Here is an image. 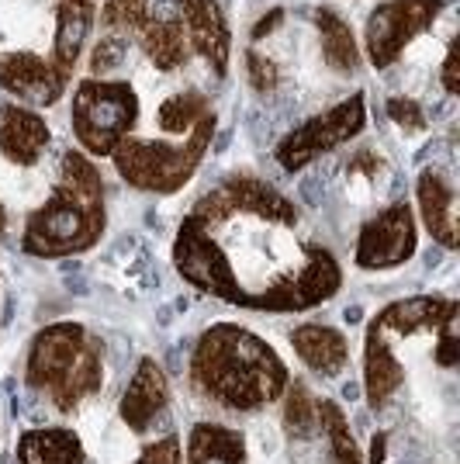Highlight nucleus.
<instances>
[{
	"label": "nucleus",
	"mask_w": 460,
	"mask_h": 464,
	"mask_svg": "<svg viewBox=\"0 0 460 464\" xmlns=\"http://www.w3.org/2000/svg\"><path fill=\"white\" fill-rule=\"evenodd\" d=\"M18 464H87V450L73 430L42 426L21 433Z\"/></svg>",
	"instance_id": "a211bd4d"
},
{
	"label": "nucleus",
	"mask_w": 460,
	"mask_h": 464,
	"mask_svg": "<svg viewBox=\"0 0 460 464\" xmlns=\"http://www.w3.org/2000/svg\"><path fill=\"white\" fill-rule=\"evenodd\" d=\"M419 246V229H416V212L408 201H395L384 212H378L357 236L353 260L364 271H391L412 260Z\"/></svg>",
	"instance_id": "9d476101"
},
{
	"label": "nucleus",
	"mask_w": 460,
	"mask_h": 464,
	"mask_svg": "<svg viewBox=\"0 0 460 464\" xmlns=\"http://www.w3.org/2000/svg\"><path fill=\"white\" fill-rule=\"evenodd\" d=\"M422 226L443 250H457V191L454 180L440 167H426L416 180Z\"/></svg>",
	"instance_id": "4468645a"
},
{
	"label": "nucleus",
	"mask_w": 460,
	"mask_h": 464,
	"mask_svg": "<svg viewBox=\"0 0 460 464\" xmlns=\"http://www.w3.org/2000/svg\"><path fill=\"white\" fill-rule=\"evenodd\" d=\"M315 28H319V49H322V59H326L329 70L336 73H357L360 66V45H357V35L350 28V21H343L336 14V7H315Z\"/></svg>",
	"instance_id": "6ab92c4d"
},
{
	"label": "nucleus",
	"mask_w": 460,
	"mask_h": 464,
	"mask_svg": "<svg viewBox=\"0 0 460 464\" xmlns=\"http://www.w3.org/2000/svg\"><path fill=\"white\" fill-rule=\"evenodd\" d=\"M73 73L59 70L53 59L39 56V53H4L0 56V87L18 101L32 104V108H53L59 97L66 94Z\"/></svg>",
	"instance_id": "9b49d317"
},
{
	"label": "nucleus",
	"mask_w": 460,
	"mask_h": 464,
	"mask_svg": "<svg viewBox=\"0 0 460 464\" xmlns=\"http://www.w3.org/2000/svg\"><path fill=\"white\" fill-rule=\"evenodd\" d=\"M53 18H56V24H53V53H49V59L56 63L59 70L73 73L80 56H83V45L91 39V28H94L97 0H56Z\"/></svg>",
	"instance_id": "dca6fc26"
},
{
	"label": "nucleus",
	"mask_w": 460,
	"mask_h": 464,
	"mask_svg": "<svg viewBox=\"0 0 460 464\" xmlns=\"http://www.w3.org/2000/svg\"><path fill=\"white\" fill-rule=\"evenodd\" d=\"M108 226L104 180L91 156L70 150L59 160V177L49 198L24 218L21 250L39 260H62L94 250Z\"/></svg>",
	"instance_id": "20e7f679"
},
{
	"label": "nucleus",
	"mask_w": 460,
	"mask_h": 464,
	"mask_svg": "<svg viewBox=\"0 0 460 464\" xmlns=\"http://www.w3.org/2000/svg\"><path fill=\"white\" fill-rule=\"evenodd\" d=\"M291 347L302 357V364L315 371V374H326L336 378L340 371H346L350 364V343L336 326L326 323H305L291 333Z\"/></svg>",
	"instance_id": "f3484780"
},
{
	"label": "nucleus",
	"mask_w": 460,
	"mask_h": 464,
	"mask_svg": "<svg viewBox=\"0 0 460 464\" xmlns=\"http://www.w3.org/2000/svg\"><path fill=\"white\" fill-rule=\"evenodd\" d=\"M364 125H367L364 94H350L340 104L326 108L322 115H311L302 125H294L288 136L277 142L273 156H277V163L288 174H298V170H305L308 163H315L319 156L336 153L340 146L353 142V139L364 132Z\"/></svg>",
	"instance_id": "6e6552de"
},
{
	"label": "nucleus",
	"mask_w": 460,
	"mask_h": 464,
	"mask_svg": "<svg viewBox=\"0 0 460 464\" xmlns=\"http://www.w3.org/2000/svg\"><path fill=\"white\" fill-rule=\"evenodd\" d=\"M443 91L450 97L457 94V42L454 39L446 45V59H443Z\"/></svg>",
	"instance_id": "bb28decb"
},
{
	"label": "nucleus",
	"mask_w": 460,
	"mask_h": 464,
	"mask_svg": "<svg viewBox=\"0 0 460 464\" xmlns=\"http://www.w3.org/2000/svg\"><path fill=\"white\" fill-rule=\"evenodd\" d=\"M53 142L49 121L24 104H7L0 111V153L14 167H35Z\"/></svg>",
	"instance_id": "2eb2a0df"
},
{
	"label": "nucleus",
	"mask_w": 460,
	"mask_h": 464,
	"mask_svg": "<svg viewBox=\"0 0 460 464\" xmlns=\"http://www.w3.org/2000/svg\"><path fill=\"white\" fill-rule=\"evenodd\" d=\"M388 118L402 129V132H422L426 129V111H422V104L416 97H388Z\"/></svg>",
	"instance_id": "393cba45"
},
{
	"label": "nucleus",
	"mask_w": 460,
	"mask_h": 464,
	"mask_svg": "<svg viewBox=\"0 0 460 464\" xmlns=\"http://www.w3.org/2000/svg\"><path fill=\"white\" fill-rule=\"evenodd\" d=\"M215 104L197 87H180L156 108V136H129L115 153L118 177L146 194H177L201 167L215 136Z\"/></svg>",
	"instance_id": "f03ea898"
},
{
	"label": "nucleus",
	"mask_w": 460,
	"mask_h": 464,
	"mask_svg": "<svg viewBox=\"0 0 460 464\" xmlns=\"http://www.w3.org/2000/svg\"><path fill=\"white\" fill-rule=\"evenodd\" d=\"M288 364L264 336L235 323H215L191 353L194 392L229 412H256L284 395Z\"/></svg>",
	"instance_id": "7ed1b4c3"
},
{
	"label": "nucleus",
	"mask_w": 460,
	"mask_h": 464,
	"mask_svg": "<svg viewBox=\"0 0 460 464\" xmlns=\"http://www.w3.org/2000/svg\"><path fill=\"white\" fill-rule=\"evenodd\" d=\"M370 464H384V437H374V447H370Z\"/></svg>",
	"instance_id": "cd10ccee"
},
{
	"label": "nucleus",
	"mask_w": 460,
	"mask_h": 464,
	"mask_svg": "<svg viewBox=\"0 0 460 464\" xmlns=\"http://www.w3.org/2000/svg\"><path fill=\"white\" fill-rule=\"evenodd\" d=\"M187 464H246V437L232 426L197 423L187 437Z\"/></svg>",
	"instance_id": "aec40b11"
},
{
	"label": "nucleus",
	"mask_w": 460,
	"mask_h": 464,
	"mask_svg": "<svg viewBox=\"0 0 460 464\" xmlns=\"http://www.w3.org/2000/svg\"><path fill=\"white\" fill-rule=\"evenodd\" d=\"M24 382L59 412H73L104 385V343L80 323H53L28 347Z\"/></svg>",
	"instance_id": "39448f33"
},
{
	"label": "nucleus",
	"mask_w": 460,
	"mask_h": 464,
	"mask_svg": "<svg viewBox=\"0 0 460 464\" xmlns=\"http://www.w3.org/2000/svg\"><path fill=\"white\" fill-rule=\"evenodd\" d=\"M457 312L454 298L443 295H412L402 302H391L388 309L374 315V323L367 326L364 340V392L370 409H384L391 402V395L402 388L405 364L398 357V347L405 340L419 336V329H436Z\"/></svg>",
	"instance_id": "423d86ee"
},
{
	"label": "nucleus",
	"mask_w": 460,
	"mask_h": 464,
	"mask_svg": "<svg viewBox=\"0 0 460 464\" xmlns=\"http://www.w3.org/2000/svg\"><path fill=\"white\" fill-rule=\"evenodd\" d=\"M167 402H170V382H167V374H163V368L156 364L153 357H142L132 374V382L125 388V395H121V402H118L121 423L129 426L132 433H146L163 416Z\"/></svg>",
	"instance_id": "ddd939ff"
},
{
	"label": "nucleus",
	"mask_w": 460,
	"mask_h": 464,
	"mask_svg": "<svg viewBox=\"0 0 460 464\" xmlns=\"http://www.w3.org/2000/svg\"><path fill=\"white\" fill-rule=\"evenodd\" d=\"M284 426L294 440H311L322 433V399H315L302 382H288L284 388Z\"/></svg>",
	"instance_id": "412c9836"
},
{
	"label": "nucleus",
	"mask_w": 460,
	"mask_h": 464,
	"mask_svg": "<svg viewBox=\"0 0 460 464\" xmlns=\"http://www.w3.org/2000/svg\"><path fill=\"white\" fill-rule=\"evenodd\" d=\"M142 104L129 80L87 77L73 91L70 125L80 142V153L111 156L139 129Z\"/></svg>",
	"instance_id": "0eeeda50"
},
{
	"label": "nucleus",
	"mask_w": 460,
	"mask_h": 464,
	"mask_svg": "<svg viewBox=\"0 0 460 464\" xmlns=\"http://www.w3.org/2000/svg\"><path fill=\"white\" fill-rule=\"evenodd\" d=\"M146 14H149V0H104L101 4V35L135 39Z\"/></svg>",
	"instance_id": "4be33fe9"
},
{
	"label": "nucleus",
	"mask_w": 460,
	"mask_h": 464,
	"mask_svg": "<svg viewBox=\"0 0 460 464\" xmlns=\"http://www.w3.org/2000/svg\"><path fill=\"white\" fill-rule=\"evenodd\" d=\"M4 232H7V208H4V201H0V239H4Z\"/></svg>",
	"instance_id": "c85d7f7f"
},
{
	"label": "nucleus",
	"mask_w": 460,
	"mask_h": 464,
	"mask_svg": "<svg viewBox=\"0 0 460 464\" xmlns=\"http://www.w3.org/2000/svg\"><path fill=\"white\" fill-rule=\"evenodd\" d=\"M446 11V0H384L364 24V53L374 70H388Z\"/></svg>",
	"instance_id": "1a4fd4ad"
},
{
	"label": "nucleus",
	"mask_w": 460,
	"mask_h": 464,
	"mask_svg": "<svg viewBox=\"0 0 460 464\" xmlns=\"http://www.w3.org/2000/svg\"><path fill=\"white\" fill-rule=\"evenodd\" d=\"M180 21H184V35L194 56L205 59V66L215 77H225L232 59V32L222 4L218 0H180Z\"/></svg>",
	"instance_id": "f8f14e48"
},
{
	"label": "nucleus",
	"mask_w": 460,
	"mask_h": 464,
	"mask_svg": "<svg viewBox=\"0 0 460 464\" xmlns=\"http://www.w3.org/2000/svg\"><path fill=\"white\" fill-rule=\"evenodd\" d=\"M135 464H180V437L170 433V437H163V440L149 444L142 454H139V461Z\"/></svg>",
	"instance_id": "a878e982"
},
{
	"label": "nucleus",
	"mask_w": 460,
	"mask_h": 464,
	"mask_svg": "<svg viewBox=\"0 0 460 464\" xmlns=\"http://www.w3.org/2000/svg\"><path fill=\"white\" fill-rule=\"evenodd\" d=\"M246 77H250L253 91L256 94H277V87H281V70H277V63L270 56H264L260 49H250L246 53Z\"/></svg>",
	"instance_id": "b1692460"
},
{
	"label": "nucleus",
	"mask_w": 460,
	"mask_h": 464,
	"mask_svg": "<svg viewBox=\"0 0 460 464\" xmlns=\"http://www.w3.org/2000/svg\"><path fill=\"white\" fill-rule=\"evenodd\" d=\"M177 274L225 305L250 312H308L336 298L343 271L284 191L232 174L205 191L173 239Z\"/></svg>",
	"instance_id": "f257e3e1"
},
{
	"label": "nucleus",
	"mask_w": 460,
	"mask_h": 464,
	"mask_svg": "<svg viewBox=\"0 0 460 464\" xmlns=\"http://www.w3.org/2000/svg\"><path fill=\"white\" fill-rule=\"evenodd\" d=\"M322 433L329 437V450H332V464H364L360 461V450H357V440L346 426L343 409L336 402H326L322 399Z\"/></svg>",
	"instance_id": "5701e85b"
}]
</instances>
